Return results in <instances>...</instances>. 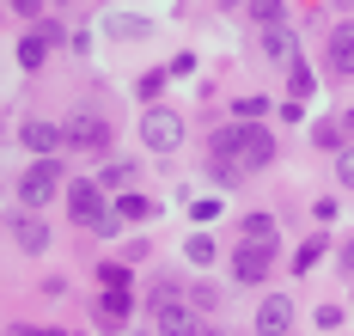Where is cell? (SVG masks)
Wrapping results in <instances>:
<instances>
[{"label": "cell", "mask_w": 354, "mask_h": 336, "mask_svg": "<svg viewBox=\"0 0 354 336\" xmlns=\"http://www.w3.org/2000/svg\"><path fill=\"white\" fill-rule=\"evenodd\" d=\"M269 159H275V135L257 129V122H232V129L214 135L208 171L220 178V184H239V178H250V171H269Z\"/></svg>", "instance_id": "obj_1"}, {"label": "cell", "mask_w": 354, "mask_h": 336, "mask_svg": "<svg viewBox=\"0 0 354 336\" xmlns=\"http://www.w3.org/2000/svg\"><path fill=\"white\" fill-rule=\"evenodd\" d=\"M147 312H153V324H159V336H196V299H183V288H171V281H153L147 288Z\"/></svg>", "instance_id": "obj_2"}, {"label": "cell", "mask_w": 354, "mask_h": 336, "mask_svg": "<svg viewBox=\"0 0 354 336\" xmlns=\"http://www.w3.org/2000/svg\"><path fill=\"white\" fill-rule=\"evenodd\" d=\"M68 214L80 226H86V232H110V226H116V214H110V202L104 196H98V189L86 184V178H80V184L68 189Z\"/></svg>", "instance_id": "obj_3"}, {"label": "cell", "mask_w": 354, "mask_h": 336, "mask_svg": "<svg viewBox=\"0 0 354 336\" xmlns=\"http://www.w3.org/2000/svg\"><path fill=\"white\" fill-rule=\"evenodd\" d=\"M55 189H62V165H55V159H37L31 171L19 178V202H25V208H49Z\"/></svg>", "instance_id": "obj_4"}, {"label": "cell", "mask_w": 354, "mask_h": 336, "mask_svg": "<svg viewBox=\"0 0 354 336\" xmlns=\"http://www.w3.org/2000/svg\"><path fill=\"white\" fill-rule=\"evenodd\" d=\"M141 141L153 153H177V147H183V116H177V111H147L141 116Z\"/></svg>", "instance_id": "obj_5"}, {"label": "cell", "mask_w": 354, "mask_h": 336, "mask_svg": "<svg viewBox=\"0 0 354 336\" xmlns=\"http://www.w3.org/2000/svg\"><path fill=\"white\" fill-rule=\"evenodd\" d=\"M324 74L354 80V25H330V43H324Z\"/></svg>", "instance_id": "obj_6"}, {"label": "cell", "mask_w": 354, "mask_h": 336, "mask_svg": "<svg viewBox=\"0 0 354 336\" xmlns=\"http://www.w3.org/2000/svg\"><path fill=\"white\" fill-rule=\"evenodd\" d=\"M62 129H68V147H80V153H104L110 147V122L104 116H73Z\"/></svg>", "instance_id": "obj_7"}, {"label": "cell", "mask_w": 354, "mask_h": 336, "mask_svg": "<svg viewBox=\"0 0 354 336\" xmlns=\"http://www.w3.org/2000/svg\"><path fill=\"white\" fill-rule=\"evenodd\" d=\"M269 269H275V245H239L232 251V275L239 281H269Z\"/></svg>", "instance_id": "obj_8"}, {"label": "cell", "mask_w": 354, "mask_h": 336, "mask_svg": "<svg viewBox=\"0 0 354 336\" xmlns=\"http://www.w3.org/2000/svg\"><path fill=\"white\" fill-rule=\"evenodd\" d=\"M12 245H19V251H49V226L37 221V208H25V214H12Z\"/></svg>", "instance_id": "obj_9"}, {"label": "cell", "mask_w": 354, "mask_h": 336, "mask_svg": "<svg viewBox=\"0 0 354 336\" xmlns=\"http://www.w3.org/2000/svg\"><path fill=\"white\" fill-rule=\"evenodd\" d=\"M19 141H25L37 159H49V153L68 141V129H62V122H25V129H19Z\"/></svg>", "instance_id": "obj_10"}, {"label": "cell", "mask_w": 354, "mask_h": 336, "mask_svg": "<svg viewBox=\"0 0 354 336\" xmlns=\"http://www.w3.org/2000/svg\"><path fill=\"white\" fill-rule=\"evenodd\" d=\"M49 49H55V31H31V37L19 43V68H25V74H37V68L49 62Z\"/></svg>", "instance_id": "obj_11"}, {"label": "cell", "mask_w": 354, "mask_h": 336, "mask_svg": "<svg viewBox=\"0 0 354 336\" xmlns=\"http://www.w3.org/2000/svg\"><path fill=\"white\" fill-rule=\"evenodd\" d=\"M257 324H263V336H287V324H293V306H287L281 294L263 299V312H257Z\"/></svg>", "instance_id": "obj_12"}, {"label": "cell", "mask_w": 354, "mask_h": 336, "mask_svg": "<svg viewBox=\"0 0 354 336\" xmlns=\"http://www.w3.org/2000/svg\"><path fill=\"white\" fill-rule=\"evenodd\" d=\"M239 245H275V221L269 214H245L239 221Z\"/></svg>", "instance_id": "obj_13"}, {"label": "cell", "mask_w": 354, "mask_h": 336, "mask_svg": "<svg viewBox=\"0 0 354 336\" xmlns=\"http://www.w3.org/2000/svg\"><path fill=\"white\" fill-rule=\"evenodd\" d=\"M116 221H153V202L147 196H122L116 202Z\"/></svg>", "instance_id": "obj_14"}, {"label": "cell", "mask_w": 354, "mask_h": 336, "mask_svg": "<svg viewBox=\"0 0 354 336\" xmlns=\"http://www.w3.org/2000/svg\"><path fill=\"white\" fill-rule=\"evenodd\" d=\"M122 318H129V299H122V294H110L104 306H98V324H104V330H116Z\"/></svg>", "instance_id": "obj_15"}, {"label": "cell", "mask_w": 354, "mask_h": 336, "mask_svg": "<svg viewBox=\"0 0 354 336\" xmlns=\"http://www.w3.org/2000/svg\"><path fill=\"white\" fill-rule=\"evenodd\" d=\"M245 6L263 19V25H281V6H287V0H245Z\"/></svg>", "instance_id": "obj_16"}, {"label": "cell", "mask_w": 354, "mask_h": 336, "mask_svg": "<svg viewBox=\"0 0 354 336\" xmlns=\"http://www.w3.org/2000/svg\"><path fill=\"white\" fill-rule=\"evenodd\" d=\"M183 257H189V263H214V239H202V232H196V239L183 245Z\"/></svg>", "instance_id": "obj_17"}, {"label": "cell", "mask_w": 354, "mask_h": 336, "mask_svg": "<svg viewBox=\"0 0 354 336\" xmlns=\"http://www.w3.org/2000/svg\"><path fill=\"white\" fill-rule=\"evenodd\" d=\"M336 178H342V189H354V147L336 153Z\"/></svg>", "instance_id": "obj_18"}, {"label": "cell", "mask_w": 354, "mask_h": 336, "mask_svg": "<svg viewBox=\"0 0 354 336\" xmlns=\"http://www.w3.org/2000/svg\"><path fill=\"white\" fill-rule=\"evenodd\" d=\"M129 178H135V165H104V184H110V189H122Z\"/></svg>", "instance_id": "obj_19"}, {"label": "cell", "mask_w": 354, "mask_h": 336, "mask_svg": "<svg viewBox=\"0 0 354 336\" xmlns=\"http://www.w3.org/2000/svg\"><path fill=\"white\" fill-rule=\"evenodd\" d=\"M122 281H129V269H122V263H104V288H110V294H116Z\"/></svg>", "instance_id": "obj_20"}, {"label": "cell", "mask_w": 354, "mask_h": 336, "mask_svg": "<svg viewBox=\"0 0 354 336\" xmlns=\"http://www.w3.org/2000/svg\"><path fill=\"white\" fill-rule=\"evenodd\" d=\"M318 257H324V239H312V245H299V269H312Z\"/></svg>", "instance_id": "obj_21"}, {"label": "cell", "mask_w": 354, "mask_h": 336, "mask_svg": "<svg viewBox=\"0 0 354 336\" xmlns=\"http://www.w3.org/2000/svg\"><path fill=\"white\" fill-rule=\"evenodd\" d=\"M12 6H19V12H31V6H37V0H12Z\"/></svg>", "instance_id": "obj_22"}, {"label": "cell", "mask_w": 354, "mask_h": 336, "mask_svg": "<svg viewBox=\"0 0 354 336\" xmlns=\"http://www.w3.org/2000/svg\"><path fill=\"white\" fill-rule=\"evenodd\" d=\"M342 263H348V269H354V245H348V251H342Z\"/></svg>", "instance_id": "obj_23"}, {"label": "cell", "mask_w": 354, "mask_h": 336, "mask_svg": "<svg viewBox=\"0 0 354 336\" xmlns=\"http://www.w3.org/2000/svg\"><path fill=\"white\" fill-rule=\"evenodd\" d=\"M12 336H49V330H12Z\"/></svg>", "instance_id": "obj_24"}, {"label": "cell", "mask_w": 354, "mask_h": 336, "mask_svg": "<svg viewBox=\"0 0 354 336\" xmlns=\"http://www.w3.org/2000/svg\"><path fill=\"white\" fill-rule=\"evenodd\" d=\"M226 6H239V0H226Z\"/></svg>", "instance_id": "obj_25"}, {"label": "cell", "mask_w": 354, "mask_h": 336, "mask_svg": "<svg viewBox=\"0 0 354 336\" xmlns=\"http://www.w3.org/2000/svg\"><path fill=\"white\" fill-rule=\"evenodd\" d=\"M348 122H354V111H348Z\"/></svg>", "instance_id": "obj_26"}, {"label": "cell", "mask_w": 354, "mask_h": 336, "mask_svg": "<svg viewBox=\"0 0 354 336\" xmlns=\"http://www.w3.org/2000/svg\"><path fill=\"white\" fill-rule=\"evenodd\" d=\"M342 6H348V0H342Z\"/></svg>", "instance_id": "obj_27"}]
</instances>
